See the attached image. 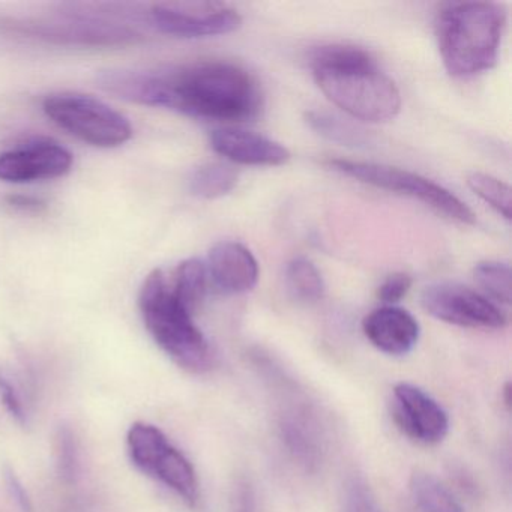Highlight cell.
<instances>
[{
    "label": "cell",
    "instance_id": "cell-11",
    "mask_svg": "<svg viewBox=\"0 0 512 512\" xmlns=\"http://www.w3.org/2000/svg\"><path fill=\"white\" fill-rule=\"evenodd\" d=\"M392 412L401 431L422 445H436L448 434V413L430 394L412 383L395 386Z\"/></svg>",
    "mask_w": 512,
    "mask_h": 512
},
{
    "label": "cell",
    "instance_id": "cell-26",
    "mask_svg": "<svg viewBox=\"0 0 512 512\" xmlns=\"http://www.w3.org/2000/svg\"><path fill=\"white\" fill-rule=\"evenodd\" d=\"M412 277L404 272L389 275L377 290V298L385 305H395L409 293L412 287Z\"/></svg>",
    "mask_w": 512,
    "mask_h": 512
},
{
    "label": "cell",
    "instance_id": "cell-10",
    "mask_svg": "<svg viewBox=\"0 0 512 512\" xmlns=\"http://www.w3.org/2000/svg\"><path fill=\"white\" fill-rule=\"evenodd\" d=\"M8 34L22 35L55 44L73 46H125L136 43L140 35L127 26L97 20H65V22H10L0 23Z\"/></svg>",
    "mask_w": 512,
    "mask_h": 512
},
{
    "label": "cell",
    "instance_id": "cell-18",
    "mask_svg": "<svg viewBox=\"0 0 512 512\" xmlns=\"http://www.w3.org/2000/svg\"><path fill=\"white\" fill-rule=\"evenodd\" d=\"M238 179V172L233 167L223 163H209L194 170L188 185L194 196L214 200L232 193L238 185Z\"/></svg>",
    "mask_w": 512,
    "mask_h": 512
},
{
    "label": "cell",
    "instance_id": "cell-16",
    "mask_svg": "<svg viewBox=\"0 0 512 512\" xmlns=\"http://www.w3.org/2000/svg\"><path fill=\"white\" fill-rule=\"evenodd\" d=\"M167 277L176 298L194 316L208 292L209 278L205 263L200 259L184 260L167 272Z\"/></svg>",
    "mask_w": 512,
    "mask_h": 512
},
{
    "label": "cell",
    "instance_id": "cell-4",
    "mask_svg": "<svg viewBox=\"0 0 512 512\" xmlns=\"http://www.w3.org/2000/svg\"><path fill=\"white\" fill-rule=\"evenodd\" d=\"M139 308L149 334L175 364L191 373H206L214 367V350L193 314L173 293L167 271L154 269L145 278Z\"/></svg>",
    "mask_w": 512,
    "mask_h": 512
},
{
    "label": "cell",
    "instance_id": "cell-9",
    "mask_svg": "<svg viewBox=\"0 0 512 512\" xmlns=\"http://www.w3.org/2000/svg\"><path fill=\"white\" fill-rule=\"evenodd\" d=\"M155 28L175 38H209L232 34L242 25L235 8L220 2H164L151 8Z\"/></svg>",
    "mask_w": 512,
    "mask_h": 512
},
{
    "label": "cell",
    "instance_id": "cell-6",
    "mask_svg": "<svg viewBox=\"0 0 512 512\" xmlns=\"http://www.w3.org/2000/svg\"><path fill=\"white\" fill-rule=\"evenodd\" d=\"M328 164L335 172L356 179L362 184L419 200L439 214L458 223L469 224V226L476 223V215L463 200L424 176L397 169V167L365 163V161L329 160Z\"/></svg>",
    "mask_w": 512,
    "mask_h": 512
},
{
    "label": "cell",
    "instance_id": "cell-15",
    "mask_svg": "<svg viewBox=\"0 0 512 512\" xmlns=\"http://www.w3.org/2000/svg\"><path fill=\"white\" fill-rule=\"evenodd\" d=\"M367 340L389 356H404L418 344L421 328L418 320L403 308L383 305L362 320Z\"/></svg>",
    "mask_w": 512,
    "mask_h": 512
},
{
    "label": "cell",
    "instance_id": "cell-27",
    "mask_svg": "<svg viewBox=\"0 0 512 512\" xmlns=\"http://www.w3.org/2000/svg\"><path fill=\"white\" fill-rule=\"evenodd\" d=\"M346 512H382V509L364 484L353 482L347 490Z\"/></svg>",
    "mask_w": 512,
    "mask_h": 512
},
{
    "label": "cell",
    "instance_id": "cell-2",
    "mask_svg": "<svg viewBox=\"0 0 512 512\" xmlns=\"http://www.w3.org/2000/svg\"><path fill=\"white\" fill-rule=\"evenodd\" d=\"M310 67L320 91L358 121L388 122L401 109V95L391 77L365 50L329 44L313 50Z\"/></svg>",
    "mask_w": 512,
    "mask_h": 512
},
{
    "label": "cell",
    "instance_id": "cell-29",
    "mask_svg": "<svg viewBox=\"0 0 512 512\" xmlns=\"http://www.w3.org/2000/svg\"><path fill=\"white\" fill-rule=\"evenodd\" d=\"M8 205L22 212H41L46 209V203H44L43 200L29 196L8 197Z\"/></svg>",
    "mask_w": 512,
    "mask_h": 512
},
{
    "label": "cell",
    "instance_id": "cell-21",
    "mask_svg": "<svg viewBox=\"0 0 512 512\" xmlns=\"http://www.w3.org/2000/svg\"><path fill=\"white\" fill-rule=\"evenodd\" d=\"M473 277L481 289L494 301L500 304H511V268L508 263L487 262L478 263L473 269Z\"/></svg>",
    "mask_w": 512,
    "mask_h": 512
},
{
    "label": "cell",
    "instance_id": "cell-28",
    "mask_svg": "<svg viewBox=\"0 0 512 512\" xmlns=\"http://www.w3.org/2000/svg\"><path fill=\"white\" fill-rule=\"evenodd\" d=\"M5 482H7L8 491H10L13 499L16 500L17 505L22 508V511L34 512V506H32L31 497H29L28 491H26L22 482H20V479L17 478L14 470L10 469V467L5 469Z\"/></svg>",
    "mask_w": 512,
    "mask_h": 512
},
{
    "label": "cell",
    "instance_id": "cell-7",
    "mask_svg": "<svg viewBox=\"0 0 512 512\" xmlns=\"http://www.w3.org/2000/svg\"><path fill=\"white\" fill-rule=\"evenodd\" d=\"M127 446L131 461L140 472L175 491L187 505H196L199 500L196 470L160 428L136 422L128 431Z\"/></svg>",
    "mask_w": 512,
    "mask_h": 512
},
{
    "label": "cell",
    "instance_id": "cell-12",
    "mask_svg": "<svg viewBox=\"0 0 512 512\" xmlns=\"http://www.w3.org/2000/svg\"><path fill=\"white\" fill-rule=\"evenodd\" d=\"M73 163V154L64 146L38 140L0 154V181L29 184L61 178L70 172Z\"/></svg>",
    "mask_w": 512,
    "mask_h": 512
},
{
    "label": "cell",
    "instance_id": "cell-8",
    "mask_svg": "<svg viewBox=\"0 0 512 512\" xmlns=\"http://www.w3.org/2000/svg\"><path fill=\"white\" fill-rule=\"evenodd\" d=\"M421 305L434 319L460 328L499 331L508 325L490 299L463 284H431L421 293Z\"/></svg>",
    "mask_w": 512,
    "mask_h": 512
},
{
    "label": "cell",
    "instance_id": "cell-24",
    "mask_svg": "<svg viewBox=\"0 0 512 512\" xmlns=\"http://www.w3.org/2000/svg\"><path fill=\"white\" fill-rule=\"evenodd\" d=\"M56 449L59 473L65 481L73 482L77 475V451L70 428L64 427L59 430Z\"/></svg>",
    "mask_w": 512,
    "mask_h": 512
},
{
    "label": "cell",
    "instance_id": "cell-17",
    "mask_svg": "<svg viewBox=\"0 0 512 512\" xmlns=\"http://www.w3.org/2000/svg\"><path fill=\"white\" fill-rule=\"evenodd\" d=\"M410 493L422 512H464L454 494L430 473H413Z\"/></svg>",
    "mask_w": 512,
    "mask_h": 512
},
{
    "label": "cell",
    "instance_id": "cell-25",
    "mask_svg": "<svg viewBox=\"0 0 512 512\" xmlns=\"http://www.w3.org/2000/svg\"><path fill=\"white\" fill-rule=\"evenodd\" d=\"M0 400L4 401L8 412L19 424H28V412H26L22 395H20L16 383L4 370H0Z\"/></svg>",
    "mask_w": 512,
    "mask_h": 512
},
{
    "label": "cell",
    "instance_id": "cell-20",
    "mask_svg": "<svg viewBox=\"0 0 512 512\" xmlns=\"http://www.w3.org/2000/svg\"><path fill=\"white\" fill-rule=\"evenodd\" d=\"M305 122L319 136L338 143V145L353 146V148H362V146L368 145L365 131L359 130L355 125L349 124L332 113L311 110V112L305 113Z\"/></svg>",
    "mask_w": 512,
    "mask_h": 512
},
{
    "label": "cell",
    "instance_id": "cell-23",
    "mask_svg": "<svg viewBox=\"0 0 512 512\" xmlns=\"http://www.w3.org/2000/svg\"><path fill=\"white\" fill-rule=\"evenodd\" d=\"M305 425L298 421H289L284 424V437H286L287 445L292 449L293 454L307 464L313 466L317 461L316 442L310 433L305 430Z\"/></svg>",
    "mask_w": 512,
    "mask_h": 512
},
{
    "label": "cell",
    "instance_id": "cell-30",
    "mask_svg": "<svg viewBox=\"0 0 512 512\" xmlns=\"http://www.w3.org/2000/svg\"><path fill=\"white\" fill-rule=\"evenodd\" d=\"M511 385L506 383L505 388H503V401H505V406L511 407Z\"/></svg>",
    "mask_w": 512,
    "mask_h": 512
},
{
    "label": "cell",
    "instance_id": "cell-14",
    "mask_svg": "<svg viewBox=\"0 0 512 512\" xmlns=\"http://www.w3.org/2000/svg\"><path fill=\"white\" fill-rule=\"evenodd\" d=\"M209 143L221 157L242 166L277 167L292 158L289 149L281 143L241 128L212 131Z\"/></svg>",
    "mask_w": 512,
    "mask_h": 512
},
{
    "label": "cell",
    "instance_id": "cell-22",
    "mask_svg": "<svg viewBox=\"0 0 512 512\" xmlns=\"http://www.w3.org/2000/svg\"><path fill=\"white\" fill-rule=\"evenodd\" d=\"M467 185L497 214L511 220V188L508 184L487 173L473 172L467 175Z\"/></svg>",
    "mask_w": 512,
    "mask_h": 512
},
{
    "label": "cell",
    "instance_id": "cell-3",
    "mask_svg": "<svg viewBox=\"0 0 512 512\" xmlns=\"http://www.w3.org/2000/svg\"><path fill=\"white\" fill-rule=\"evenodd\" d=\"M505 26V5L446 4L436 22L437 46L446 71L452 77L466 79L496 67Z\"/></svg>",
    "mask_w": 512,
    "mask_h": 512
},
{
    "label": "cell",
    "instance_id": "cell-13",
    "mask_svg": "<svg viewBox=\"0 0 512 512\" xmlns=\"http://www.w3.org/2000/svg\"><path fill=\"white\" fill-rule=\"evenodd\" d=\"M212 286L223 295L250 292L259 281V263L250 250L239 242L215 244L205 263Z\"/></svg>",
    "mask_w": 512,
    "mask_h": 512
},
{
    "label": "cell",
    "instance_id": "cell-5",
    "mask_svg": "<svg viewBox=\"0 0 512 512\" xmlns=\"http://www.w3.org/2000/svg\"><path fill=\"white\" fill-rule=\"evenodd\" d=\"M43 110L59 128L95 148H118L133 137L130 121L91 95L52 94Z\"/></svg>",
    "mask_w": 512,
    "mask_h": 512
},
{
    "label": "cell",
    "instance_id": "cell-19",
    "mask_svg": "<svg viewBox=\"0 0 512 512\" xmlns=\"http://www.w3.org/2000/svg\"><path fill=\"white\" fill-rule=\"evenodd\" d=\"M287 292L296 301L313 304L325 295V281L322 274L307 257H295L286 268Z\"/></svg>",
    "mask_w": 512,
    "mask_h": 512
},
{
    "label": "cell",
    "instance_id": "cell-1",
    "mask_svg": "<svg viewBox=\"0 0 512 512\" xmlns=\"http://www.w3.org/2000/svg\"><path fill=\"white\" fill-rule=\"evenodd\" d=\"M101 88L122 100L194 118L253 121L263 109L257 80L238 65L200 62L167 71H103Z\"/></svg>",
    "mask_w": 512,
    "mask_h": 512
}]
</instances>
